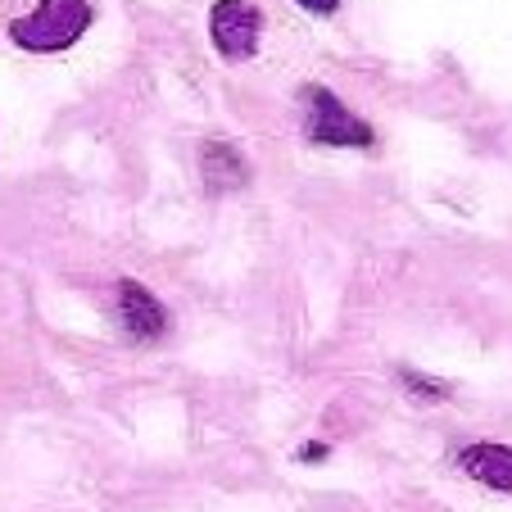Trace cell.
<instances>
[{
	"instance_id": "1",
	"label": "cell",
	"mask_w": 512,
	"mask_h": 512,
	"mask_svg": "<svg viewBox=\"0 0 512 512\" xmlns=\"http://www.w3.org/2000/svg\"><path fill=\"white\" fill-rule=\"evenodd\" d=\"M91 5L87 0H37L28 14L10 23L14 46L32 50V55H55V50H68L82 32L91 28Z\"/></svg>"
},
{
	"instance_id": "2",
	"label": "cell",
	"mask_w": 512,
	"mask_h": 512,
	"mask_svg": "<svg viewBox=\"0 0 512 512\" xmlns=\"http://www.w3.org/2000/svg\"><path fill=\"white\" fill-rule=\"evenodd\" d=\"M304 132H309L313 145H340V150H368L377 136L354 109L340 96H331L327 87H309L304 91Z\"/></svg>"
},
{
	"instance_id": "3",
	"label": "cell",
	"mask_w": 512,
	"mask_h": 512,
	"mask_svg": "<svg viewBox=\"0 0 512 512\" xmlns=\"http://www.w3.org/2000/svg\"><path fill=\"white\" fill-rule=\"evenodd\" d=\"M209 37L223 59H250L263 37V14L254 10L250 0H213Z\"/></svg>"
},
{
	"instance_id": "4",
	"label": "cell",
	"mask_w": 512,
	"mask_h": 512,
	"mask_svg": "<svg viewBox=\"0 0 512 512\" xmlns=\"http://www.w3.org/2000/svg\"><path fill=\"white\" fill-rule=\"evenodd\" d=\"M118 322L132 340H159L168 331V309L141 281H118Z\"/></svg>"
},
{
	"instance_id": "5",
	"label": "cell",
	"mask_w": 512,
	"mask_h": 512,
	"mask_svg": "<svg viewBox=\"0 0 512 512\" xmlns=\"http://www.w3.org/2000/svg\"><path fill=\"white\" fill-rule=\"evenodd\" d=\"M200 173H204V186H209L213 195L241 191V186L250 182V164H245V155L236 150L232 141H204Z\"/></svg>"
},
{
	"instance_id": "6",
	"label": "cell",
	"mask_w": 512,
	"mask_h": 512,
	"mask_svg": "<svg viewBox=\"0 0 512 512\" xmlns=\"http://www.w3.org/2000/svg\"><path fill=\"white\" fill-rule=\"evenodd\" d=\"M458 463H463V472L472 476V481L490 485V490H512V449L508 445H467L463 454H458Z\"/></svg>"
},
{
	"instance_id": "7",
	"label": "cell",
	"mask_w": 512,
	"mask_h": 512,
	"mask_svg": "<svg viewBox=\"0 0 512 512\" xmlns=\"http://www.w3.org/2000/svg\"><path fill=\"white\" fill-rule=\"evenodd\" d=\"M404 386H417V395H422V399H445V395H449L445 386H435V381H422L417 372H404Z\"/></svg>"
},
{
	"instance_id": "8",
	"label": "cell",
	"mask_w": 512,
	"mask_h": 512,
	"mask_svg": "<svg viewBox=\"0 0 512 512\" xmlns=\"http://www.w3.org/2000/svg\"><path fill=\"white\" fill-rule=\"evenodd\" d=\"M300 10H309V14H336L340 10V0H295Z\"/></svg>"
}]
</instances>
